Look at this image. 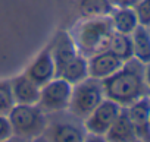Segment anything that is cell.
Masks as SVG:
<instances>
[{"label":"cell","instance_id":"obj_25","mask_svg":"<svg viewBox=\"0 0 150 142\" xmlns=\"http://www.w3.org/2000/svg\"><path fill=\"white\" fill-rule=\"evenodd\" d=\"M3 142H31V141H28V139H24V138H19V136H11L9 139H6V141H3Z\"/></svg>","mask_w":150,"mask_h":142},{"label":"cell","instance_id":"obj_15","mask_svg":"<svg viewBox=\"0 0 150 142\" xmlns=\"http://www.w3.org/2000/svg\"><path fill=\"white\" fill-rule=\"evenodd\" d=\"M132 57L143 64L150 63V34L146 27L138 25L131 34Z\"/></svg>","mask_w":150,"mask_h":142},{"label":"cell","instance_id":"obj_26","mask_svg":"<svg viewBox=\"0 0 150 142\" xmlns=\"http://www.w3.org/2000/svg\"><path fill=\"white\" fill-rule=\"evenodd\" d=\"M31 142H49V141H47V138H43V135H41V136H38V138L33 139Z\"/></svg>","mask_w":150,"mask_h":142},{"label":"cell","instance_id":"obj_16","mask_svg":"<svg viewBox=\"0 0 150 142\" xmlns=\"http://www.w3.org/2000/svg\"><path fill=\"white\" fill-rule=\"evenodd\" d=\"M50 53H52L54 64H56V75H57L59 69L69 59H72L75 54H78V50H77V47H75V44H74V41L71 38L63 35V38L62 37L56 38V45L53 48H50Z\"/></svg>","mask_w":150,"mask_h":142},{"label":"cell","instance_id":"obj_21","mask_svg":"<svg viewBox=\"0 0 150 142\" xmlns=\"http://www.w3.org/2000/svg\"><path fill=\"white\" fill-rule=\"evenodd\" d=\"M11 136H13V132H12V126H11L9 117L0 114V142L9 139Z\"/></svg>","mask_w":150,"mask_h":142},{"label":"cell","instance_id":"obj_2","mask_svg":"<svg viewBox=\"0 0 150 142\" xmlns=\"http://www.w3.org/2000/svg\"><path fill=\"white\" fill-rule=\"evenodd\" d=\"M113 28L108 18H91L83 22L74 35V44L78 53L90 57L96 53L105 51L109 47Z\"/></svg>","mask_w":150,"mask_h":142},{"label":"cell","instance_id":"obj_9","mask_svg":"<svg viewBox=\"0 0 150 142\" xmlns=\"http://www.w3.org/2000/svg\"><path fill=\"white\" fill-rule=\"evenodd\" d=\"M127 116L134 127L135 136H150V100L143 97L138 101L125 107Z\"/></svg>","mask_w":150,"mask_h":142},{"label":"cell","instance_id":"obj_11","mask_svg":"<svg viewBox=\"0 0 150 142\" xmlns=\"http://www.w3.org/2000/svg\"><path fill=\"white\" fill-rule=\"evenodd\" d=\"M11 90L15 104H27V106L38 104L40 87L35 82H33L27 75L18 76L13 81H11Z\"/></svg>","mask_w":150,"mask_h":142},{"label":"cell","instance_id":"obj_12","mask_svg":"<svg viewBox=\"0 0 150 142\" xmlns=\"http://www.w3.org/2000/svg\"><path fill=\"white\" fill-rule=\"evenodd\" d=\"M59 78L65 79L66 82H69L72 87L77 85L83 81H86L88 78V63H87V57L83 54H75L72 59H69L60 69L57 75Z\"/></svg>","mask_w":150,"mask_h":142},{"label":"cell","instance_id":"obj_8","mask_svg":"<svg viewBox=\"0 0 150 142\" xmlns=\"http://www.w3.org/2000/svg\"><path fill=\"white\" fill-rule=\"evenodd\" d=\"M25 75L40 88L53 78H56V64L50 50H44L38 54V57L28 66Z\"/></svg>","mask_w":150,"mask_h":142},{"label":"cell","instance_id":"obj_20","mask_svg":"<svg viewBox=\"0 0 150 142\" xmlns=\"http://www.w3.org/2000/svg\"><path fill=\"white\" fill-rule=\"evenodd\" d=\"M134 12L137 15L138 25L141 27H150V0H140L134 6Z\"/></svg>","mask_w":150,"mask_h":142},{"label":"cell","instance_id":"obj_13","mask_svg":"<svg viewBox=\"0 0 150 142\" xmlns=\"http://www.w3.org/2000/svg\"><path fill=\"white\" fill-rule=\"evenodd\" d=\"M105 138L108 139V142H132L137 138L134 127L127 116L125 107H122L119 116L116 117V120L113 122Z\"/></svg>","mask_w":150,"mask_h":142},{"label":"cell","instance_id":"obj_3","mask_svg":"<svg viewBox=\"0 0 150 142\" xmlns=\"http://www.w3.org/2000/svg\"><path fill=\"white\" fill-rule=\"evenodd\" d=\"M15 136L33 141L41 136L47 129L46 113L37 106L15 104L8 114Z\"/></svg>","mask_w":150,"mask_h":142},{"label":"cell","instance_id":"obj_14","mask_svg":"<svg viewBox=\"0 0 150 142\" xmlns=\"http://www.w3.org/2000/svg\"><path fill=\"white\" fill-rule=\"evenodd\" d=\"M110 24L115 32L127 35H131L138 27L137 15L132 8H119L118 10H113L110 15Z\"/></svg>","mask_w":150,"mask_h":142},{"label":"cell","instance_id":"obj_22","mask_svg":"<svg viewBox=\"0 0 150 142\" xmlns=\"http://www.w3.org/2000/svg\"><path fill=\"white\" fill-rule=\"evenodd\" d=\"M140 2V0H115V3L119 6V8H132Z\"/></svg>","mask_w":150,"mask_h":142},{"label":"cell","instance_id":"obj_18","mask_svg":"<svg viewBox=\"0 0 150 142\" xmlns=\"http://www.w3.org/2000/svg\"><path fill=\"white\" fill-rule=\"evenodd\" d=\"M108 50L112 51L122 62L131 60L132 59V41H131V35H127V34H121V32H115L113 31Z\"/></svg>","mask_w":150,"mask_h":142},{"label":"cell","instance_id":"obj_4","mask_svg":"<svg viewBox=\"0 0 150 142\" xmlns=\"http://www.w3.org/2000/svg\"><path fill=\"white\" fill-rule=\"evenodd\" d=\"M105 98L106 97L102 81L87 78L86 81L72 87V95L68 110L75 119L84 120Z\"/></svg>","mask_w":150,"mask_h":142},{"label":"cell","instance_id":"obj_5","mask_svg":"<svg viewBox=\"0 0 150 142\" xmlns=\"http://www.w3.org/2000/svg\"><path fill=\"white\" fill-rule=\"evenodd\" d=\"M72 95V85L65 79L56 76L40 88L38 107L47 113H59L68 110Z\"/></svg>","mask_w":150,"mask_h":142},{"label":"cell","instance_id":"obj_1","mask_svg":"<svg viewBox=\"0 0 150 142\" xmlns=\"http://www.w3.org/2000/svg\"><path fill=\"white\" fill-rule=\"evenodd\" d=\"M102 85L106 98L118 103L121 107H128L147 92L143 63L132 59L125 62L118 72L102 81Z\"/></svg>","mask_w":150,"mask_h":142},{"label":"cell","instance_id":"obj_6","mask_svg":"<svg viewBox=\"0 0 150 142\" xmlns=\"http://www.w3.org/2000/svg\"><path fill=\"white\" fill-rule=\"evenodd\" d=\"M122 107L109 100L105 98L84 120H83V126L86 129L87 133L90 135H99V136H105L108 133V130L110 129V126L113 125V122L116 120V117L119 116Z\"/></svg>","mask_w":150,"mask_h":142},{"label":"cell","instance_id":"obj_23","mask_svg":"<svg viewBox=\"0 0 150 142\" xmlns=\"http://www.w3.org/2000/svg\"><path fill=\"white\" fill-rule=\"evenodd\" d=\"M86 142H108V139L105 136H99V135H90L87 133L86 136Z\"/></svg>","mask_w":150,"mask_h":142},{"label":"cell","instance_id":"obj_19","mask_svg":"<svg viewBox=\"0 0 150 142\" xmlns=\"http://www.w3.org/2000/svg\"><path fill=\"white\" fill-rule=\"evenodd\" d=\"M13 106H15V101L12 97L11 82L0 81V114L8 116Z\"/></svg>","mask_w":150,"mask_h":142},{"label":"cell","instance_id":"obj_10","mask_svg":"<svg viewBox=\"0 0 150 142\" xmlns=\"http://www.w3.org/2000/svg\"><path fill=\"white\" fill-rule=\"evenodd\" d=\"M87 132L75 122H54L49 127V142H86Z\"/></svg>","mask_w":150,"mask_h":142},{"label":"cell","instance_id":"obj_17","mask_svg":"<svg viewBox=\"0 0 150 142\" xmlns=\"http://www.w3.org/2000/svg\"><path fill=\"white\" fill-rule=\"evenodd\" d=\"M80 12L84 18H108L113 12V6L109 0H81Z\"/></svg>","mask_w":150,"mask_h":142},{"label":"cell","instance_id":"obj_7","mask_svg":"<svg viewBox=\"0 0 150 142\" xmlns=\"http://www.w3.org/2000/svg\"><path fill=\"white\" fill-rule=\"evenodd\" d=\"M87 63H88V78L103 81L110 75H113L115 72H118L125 62L116 57L112 51L105 50L87 57Z\"/></svg>","mask_w":150,"mask_h":142},{"label":"cell","instance_id":"obj_24","mask_svg":"<svg viewBox=\"0 0 150 142\" xmlns=\"http://www.w3.org/2000/svg\"><path fill=\"white\" fill-rule=\"evenodd\" d=\"M144 81H146V85H147V90L150 91V63L144 64Z\"/></svg>","mask_w":150,"mask_h":142}]
</instances>
